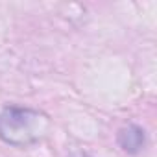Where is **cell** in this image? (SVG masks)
<instances>
[{
	"label": "cell",
	"instance_id": "cell-1",
	"mask_svg": "<svg viewBox=\"0 0 157 157\" xmlns=\"http://www.w3.org/2000/svg\"><path fill=\"white\" fill-rule=\"evenodd\" d=\"M39 118L33 111L8 109L0 117V135L11 142H28L37 137Z\"/></svg>",
	"mask_w": 157,
	"mask_h": 157
},
{
	"label": "cell",
	"instance_id": "cell-2",
	"mask_svg": "<svg viewBox=\"0 0 157 157\" xmlns=\"http://www.w3.org/2000/svg\"><path fill=\"white\" fill-rule=\"evenodd\" d=\"M142 140H144V135H142V131L139 128H129L128 131L120 133V144L126 150H129V151L139 150L140 144H142Z\"/></svg>",
	"mask_w": 157,
	"mask_h": 157
}]
</instances>
